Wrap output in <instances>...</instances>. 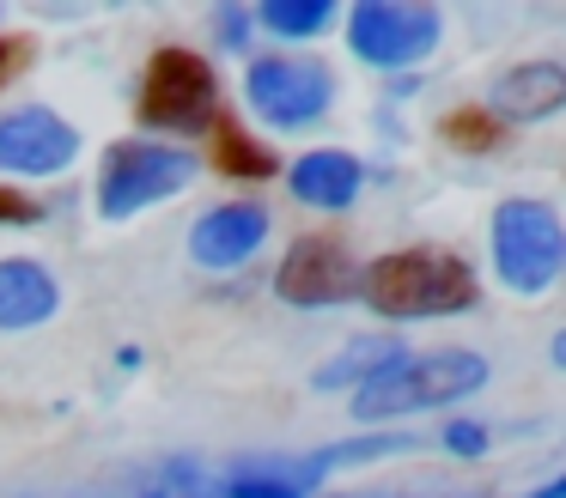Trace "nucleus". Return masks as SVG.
I'll return each mask as SVG.
<instances>
[{"mask_svg": "<svg viewBox=\"0 0 566 498\" xmlns=\"http://www.w3.org/2000/svg\"><path fill=\"white\" fill-rule=\"evenodd\" d=\"M566 104V67L560 61H524V67L500 73L488 92V109L500 121H542Z\"/></svg>", "mask_w": 566, "mask_h": 498, "instance_id": "nucleus-11", "label": "nucleus"}, {"mask_svg": "<svg viewBox=\"0 0 566 498\" xmlns=\"http://www.w3.org/2000/svg\"><path fill=\"white\" fill-rule=\"evenodd\" d=\"M269 243V206L262 201H226L189 225V255L201 267H244Z\"/></svg>", "mask_w": 566, "mask_h": 498, "instance_id": "nucleus-10", "label": "nucleus"}, {"mask_svg": "<svg viewBox=\"0 0 566 498\" xmlns=\"http://www.w3.org/2000/svg\"><path fill=\"white\" fill-rule=\"evenodd\" d=\"M213 31H220L232 49H244V31H250V24H244V12H238V7H226L220 19H213Z\"/></svg>", "mask_w": 566, "mask_h": 498, "instance_id": "nucleus-20", "label": "nucleus"}, {"mask_svg": "<svg viewBox=\"0 0 566 498\" xmlns=\"http://www.w3.org/2000/svg\"><path fill=\"white\" fill-rule=\"evenodd\" d=\"M80 158V128L62 121L55 109L25 104L13 116H0V170L13 177H55Z\"/></svg>", "mask_w": 566, "mask_h": 498, "instance_id": "nucleus-9", "label": "nucleus"}, {"mask_svg": "<svg viewBox=\"0 0 566 498\" xmlns=\"http://www.w3.org/2000/svg\"><path fill=\"white\" fill-rule=\"evenodd\" d=\"M444 140H457L463 152H488V146L500 140V121L481 116V109H457V116L444 121Z\"/></svg>", "mask_w": 566, "mask_h": 498, "instance_id": "nucleus-17", "label": "nucleus"}, {"mask_svg": "<svg viewBox=\"0 0 566 498\" xmlns=\"http://www.w3.org/2000/svg\"><path fill=\"white\" fill-rule=\"evenodd\" d=\"M286 182H293V194L305 206L342 213V206H354L359 182H366V165H359L354 152H305L293 170H286Z\"/></svg>", "mask_w": 566, "mask_h": 498, "instance_id": "nucleus-13", "label": "nucleus"}, {"mask_svg": "<svg viewBox=\"0 0 566 498\" xmlns=\"http://www.w3.org/2000/svg\"><path fill=\"white\" fill-rule=\"evenodd\" d=\"M488 383V359L469 347H444V352H420V359H396L390 371H378L371 383L354 389V420H408V413H432L451 401L475 395Z\"/></svg>", "mask_w": 566, "mask_h": 498, "instance_id": "nucleus-2", "label": "nucleus"}, {"mask_svg": "<svg viewBox=\"0 0 566 498\" xmlns=\"http://www.w3.org/2000/svg\"><path fill=\"white\" fill-rule=\"evenodd\" d=\"M256 19L274 36H323L335 19V0H262Z\"/></svg>", "mask_w": 566, "mask_h": 498, "instance_id": "nucleus-16", "label": "nucleus"}, {"mask_svg": "<svg viewBox=\"0 0 566 498\" xmlns=\"http://www.w3.org/2000/svg\"><path fill=\"white\" fill-rule=\"evenodd\" d=\"M493 267L517 298L554 292L566 267V225L548 201H500L493 206Z\"/></svg>", "mask_w": 566, "mask_h": 498, "instance_id": "nucleus-3", "label": "nucleus"}, {"mask_svg": "<svg viewBox=\"0 0 566 498\" xmlns=\"http://www.w3.org/2000/svg\"><path fill=\"white\" fill-rule=\"evenodd\" d=\"M396 359H402L396 340H347L342 359H329L311 383H317V389H359V383H371L378 371H390Z\"/></svg>", "mask_w": 566, "mask_h": 498, "instance_id": "nucleus-14", "label": "nucleus"}, {"mask_svg": "<svg viewBox=\"0 0 566 498\" xmlns=\"http://www.w3.org/2000/svg\"><path fill=\"white\" fill-rule=\"evenodd\" d=\"M444 449H451V456H481V449H488V432H481V425H444Z\"/></svg>", "mask_w": 566, "mask_h": 498, "instance_id": "nucleus-18", "label": "nucleus"}, {"mask_svg": "<svg viewBox=\"0 0 566 498\" xmlns=\"http://www.w3.org/2000/svg\"><path fill=\"white\" fill-rule=\"evenodd\" d=\"M359 298L390 322H420V316H457L481 298V279L463 255L451 250H396L359 274Z\"/></svg>", "mask_w": 566, "mask_h": 498, "instance_id": "nucleus-1", "label": "nucleus"}, {"mask_svg": "<svg viewBox=\"0 0 566 498\" xmlns=\"http://www.w3.org/2000/svg\"><path fill=\"white\" fill-rule=\"evenodd\" d=\"M213 104H220V85L196 49H159L153 55L147 80H140V121L147 128L196 134L213 121Z\"/></svg>", "mask_w": 566, "mask_h": 498, "instance_id": "nucleus-5", "label": "nucleus"}, {"mask_svg": "<svg viewBox=\"0 0 566 498\" xmlns=\"http://www.w3.org/2000/svg\"><path fill=\"white\" fill-rule=\"evenodd\" d=\"M43 206L31 201V194H19V189H0V225H31Z\"/></svg>", "mask_w": 566, "mask_h": 498, "instance_id": "nucleus-19", "label": "nucleus"}, {"mask_svg": "<svg viewBox=\"0 0 566 498\" xmlns=\"http://www.w3.org/2000/svg\"><path fill=\"white\" fill-rule=\"evenodd\" d=\"M347 49L371 67H415L439 49V7L420 0H359L347 12Z\"/></svg>", "mask_w": 566, "mask_h": 498, "instance_id": "nucleus-6", "label": "nucleus"}, {"mask_svg": "<svg viewBox=\"0 0 566 498\" xmlns=\"http://www.w3.org/2000/svg\"><path fill=\"white\" fill-rule=\"evenodd\" d=\"M213 165H220L226 177H250V182L274 177V152L250 140L238 121H220V134H213Z\"/></svg>", "mask_w": 566, "mask_h": 498, "instance_id": "nucleus-15", "label": "nucleus"}, {"mask_svg": "<svg viewBox=\"0 0 566 498\" xmlns=\"http://www.w3.org/2000/svg\"><path fill=\"white\" fill-rule=\"evenodd\" d=\"M560 492H566V486H542V492H536V498H560Z\"/></svg>", "mask_w": 566, "mask_h": 498, "instance_id": "nucleus-21", "label": "nucleus"}, {"mask_svg": "<svg viewBox=\"0 0 566 498\" xmlns=\"http://www.w3.org/2000/svg\"><path fill=\"white\" fill-rule=\"evenodd\" d=\"M196 177V152L184 146H147V140H123L104 152L98 170V213L104 219H128L147 206L171 201L177 189H189Z\"/></svg>", "mask_w": 566, "mask_h": 498, "instance_id": "nucleus-4", "label": "nucleus"}, {"mask_svg": "<svg viewBox=\"0 0 566 498\" xmlns=\"http://www.w3.org/2000/svg\"><path fill=\"white\" fill-rule=\"evenodd\" d=\"M55 304H62V286H55V274L43 262H25V255L0 262V328H7V335H13V328L50 322Z\"/></svg>", "mask_w": 566, "mask_h": 498, "instance_id": "nucleus-12", "label": "nucleus"}, {"mask_svg": "<svg viewBox=\"0 0 566 498\" xmlns=\"http://www.w3.org/2000/svg\"><path fill=\"white\" fill-rule=\"evenodd\" d=\"M244 97L269 128H305L329 109L335 73L317 55H262L244 73Z\"/></svg>", "mask_w": 566, "mask_h": 498, "instance_id": "nucleus-7", "label": "nucleus"}, {"mask_svg": "<svg viewBox=\"0 0 566 498\" xmlns=\"http://www.w3.org/2000/svg\"><path fill=\"white\" fill-rule=\"evenodd\" d=\"M274 292L298 310H329V304L359 298V262L342 237H298L274 274Z\"/></svg>", "mask_w": 566, "mask_h": 498, "instance_id": "nucleus-8", "label": "nucleus"}, {"mask_svg": "<svg viewBox=\"0 0 566 498\" xmlns=\"http://www.w3.org/2000/svg\"><path fill=\"white\" fill-rule=\"evenodd\" d=\"M7 55H13V43H7V36H0V67H7Z\"/></svg>", "mask_w": 566, "mask_h": 498, "instance_id": "nucleus-22", "label": "nucleus"}]
</instances>
